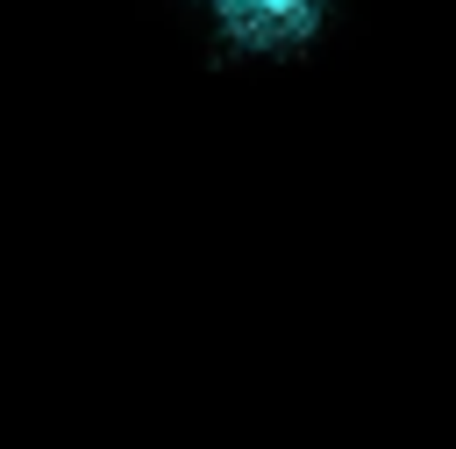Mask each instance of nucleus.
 <instances>
[{
	"label": "nucleus",
	"mask_w": 456,
	"mask_h": 449,
	"mask_svg": "<svg viewBox=\"0 0 456 449\" xmlns=\"http://www.w3.org/2000/svg\"><path fill=\"white\" fill-rule=\"evenodd\" d=\"M214 14L242 50H306L328 0H214Z\"/></svg>",
	"instance_id": "nucleus-1"
}]
</instances>
